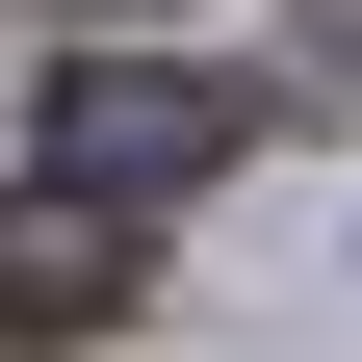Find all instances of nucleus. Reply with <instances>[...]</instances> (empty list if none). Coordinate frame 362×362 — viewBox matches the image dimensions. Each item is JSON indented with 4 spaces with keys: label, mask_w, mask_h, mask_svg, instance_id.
Masks as SVG:
<instances>
[{
    "label": "nucleus",
    "mask_w": 362,
    "mask_h": 362,
    "mask_svg": "<svg viewBox=\"0 0 362 362\" xmlns=\"http://www.w3.org/2000/svg\"><path fill=\"white\" fill-rule=\"evenodd\" d=\"M104 310H129V233L78 207V181H52V207H0V337H104Z\"/></svg>",
    "instance_id": "f03ea898"
},
{
    "label": "nucleus",
    "mask_w": 362,
    "mask_h": 362,
    "mask_svg": "<svg viewBox=\"0 0 362 362\" xmlns=\"http://www.w3.org/2000/svg\"><path fill=\"white\" fill-rule=\"evenodd\" d=\"M78 26H181V0H78Z\"/></svg>",
    "instance_id": "7ed1b4c3"
},
{
    "label": "nucleus",
    "mask_w": 362,
    "mask_h": 362,
    "mask_svg": "<svg viewBox=\"0 0 362 362\" xmlns=\"http://www.w3.org/2000/svg\"><path fill=\"white\" fill-rule=\"evenodd\" d=\"M207 156H233V78H156V52H78L52 78V181L78 207H181Z\"/></svg>",
    "instance_id": "f257e3e1"
}]
</instances>
